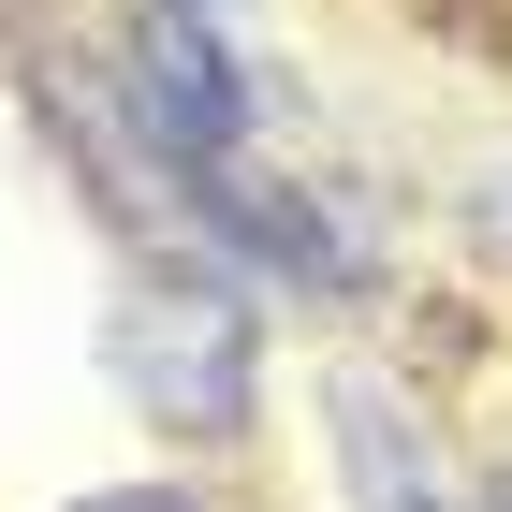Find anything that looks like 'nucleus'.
Returning <instances> with one entry per match:
<instances>
[{"label": "nucleus", "instance_id": "obj_1", "mask_svg": "<svg viewBox=\"0 0 512 512\" xmlns=\"http://www.w3.org/2000/svg\"><path fill=\"white\" fill-rule=\"evenodd\" d=\"M118 381L161 425H235L249 410V308L235 293H132L118 308Z\"/></svg>", "mask_w": 512, "mask_h": 512}, {"label": "nucleus", "instance_id": "obj_2", "mask_svg": "<svg viewBox=\"0 0 512 512\" xmlns=\"http://www.w3.org/2000/svg\"><path fill=\"white\" fill-rule=\"evenodd\" d=\"M132 88H147L161 147L220 176V147H235V118H249V88H235V59H220V30H205L191 0H161L147 30H132Z\"/></svg>", "mask_w": 512, "mask_h": 512}, {"label": "nucleus", "instance_id": "obj_3", "mask_svg": "<svg viewBox=\"0 0 512 512\" xmlns=\"http://www.w3.org/2000/svg\"><path fill=\"white\" fill-rule=\"evenodd\" d=\"M337 469H352V512H469L395 381H337Z\"/></svg>", "mask_w": 512, "mask_h": 512}, {"label": "nucleus", "instance_id": "obj_4", "mask_svg": "<svg viewBox=\"0 0 512 512\" xmlns=\"http://www.w3.org/2000/svg\"><path fill=\"white\" fill-rule=\"evenodd\" d=\"M74 512H191V498H161V483H118V498H74Z\"/></svg>", "mask_w": 512, "mask_h": 512}, {"label": "nucleus", "instance_id": "obj_5", "mask_svg": "<svg viewBox=\"0 0 512 512\" xmlns=\"http://www.w3.org/2000/svg\"><path fill=\"white\" fill-rule=\"evenodd\" d=\"M469 512H512V469H498V498H469Z\"/></svg>", "mask_w": 512, "mask_h": 512}]
</instances>
